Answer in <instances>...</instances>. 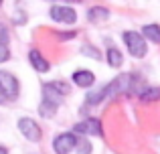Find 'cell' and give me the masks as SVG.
I'll use <instances>...</instances> for the list:
<instances>
[{
  "label": "cell",
  "instance_id": "obj_4",
  "mask_svg": "<svg viewBox=\"0 0 160 154\" xmlns=\"http://www.w3.org/2000/svg\"><path fill=\"white\" fill-rule=\"evenodd\" d=\"M49 14H51V18L55 22H63V24H73L77 20V12L71 6H65V4H55V6H51Z\"/></svg>",
  "mask_w": 160,
  "mask_h": 154
},
{
  "label": "cell",
  "instance_id": "obj_21",
  "mask_svg": "<svg viewBox=\"0 0 160 154\" xmlns=\"http://www.w3.org/2000/svg\"><path fill=\"white\" fill-rule=\"evenodd\" d=\"M4 102H6V97H4V95L0 93V103H4Z\"/></svg>",
  "mask_w": 160,
  "mask_h": 154
},
{
  "label": "cell",
  "instance_id": "obj_3",
  "mask_svg": "<svg viewBox=\"0 0 160 154\" xmlns=\"http://www.w3.org/2000/svg\"><path fill=\"white\" fill-rule=\"evenodd\" d=\"M43 93H45V99L47 102H53V103H61L63 95L69 93V85L67 83H61V81H51L43 87Z\"/></svg>",
  "mask_w": 160,
  "mask_h": 154
},
{
  "label": "cell",
  "instance_id": "obj_23",
  "mask_svg": "<svg viewBox=\"0 0 160 154\" xmlns=\"http://www.w3.org/2000/svg\"><path fill=\"white\" fill-rule=\"evenodd\" d=\"M0 4H2V0H0Z\"/></svg>",
  "mask_w": 160,
  "mask_h": 154
},
{
  "label": "cell",
  "instance_id": "obj_8",
  "mask_svg": "<svg viewBox=\"0 0 160 154\" xmlns=\"http://www.w3.org/2000/svg\"><path fill=\"white\" fill-rule=\"evenodd\" d=\"M73 130L77 132V134H85V136H102V124H99V120L89 118V120L79 122Z\"/></svg>",
  "mask_w": 160,
  "mask_h": 154
},
{
  "label": "cell",
  "instance_id": "obj_5",
  "mask_svg": "<svg viewBox=\"0 0 160 154\" xmlns=\"http://www.w3.org/2000/svg\"><path fill=\"white\" fill-rule=\"evenodd\" d=\"M18 130H20V134L27 140H31V142H39V140L43 138V132H41L39 124L31 118H20L18 120Z\"/></svg>",
  "mask_w": 160,
  "mask_h": 154
},
{
  "label": "cell",
  "instance_id": "obj_2",
  "mask_svg": "<svg viewBox=\"0 0 160 154\" xmlns=\"http://www.w3.org/2000/svg\"><path fill=\"white\" fill-rule=\"evenodd\" d=\"M122 37H124V43H126V47H128L130 55H134V57H144L146 55L148 47H146V41H144V37H142L140 32L126 31Z\"/></svg>",
  "mask_w": 160,
  "mask_h": 154
},
{
  "label": "cell",
  "instance_id": "obj_20",
  "mask_svg": "<svg viewBox=\"0 0 160 154\" xmlns=\"http://www.w3.org/2000/svg\"><path fill=\"white\" fill-rule=\"evenodd\" d=\"M0 154H8V150H6L4 146H0Z\"/></svg>",
  "mask_w": 160,
  "mask_h": 154
},
{
  "label": "cell",
  "instance_id": "obj_7",
  "mask_svg": "<svg viewBox=\"0 0 160 154\" xmlns=\"http://www.w3.org/2000/svg\"><path fill=\"white\" fill-rule=\"evenodd\" d=\"M75 146H77V138H75V134H71V132L59 134L53 142V148H55L57 154H69Z\"/></svg>",
  "mask_w": 160,
  "mask_h": 154
},
{
  "label": "cell",
  "instance_id": "obj_11",
  "mask_svg": "<svg viewBox=\"0 0 160 154\" xmlns=\"http://www.w3.org/2000/svg\"><path fill=\"white\" fill-rule=\"evenodd\" d=\"M87 18L91 20V22H103V20L109 18V10L103 6H91L89 10H87Z\"/></svg>",
  "mask_w": 160,
  "mask_h": 154
},
{
  "label": "cell",
  "instance_id": "obj_17",
  "mask_svg": "<svg viewBox=\"0 0 160 154\" xmlns=\"http://www.w3.org/2000/svg\"><path fill=\"white\" fill-rule=\"evenodd\" d=\"M8 59H10V51H8V47L4 43H0V63H4Z\"/></svg>",
  "mask_w": 160,
  "mask_h": 154
},
{
  "label": "cell",
  "instance_id": "obj_13",
  "mask_svg": "<svg viewBox=\"0 0 160 154\" xmlns=\"http://www.w3.org/2000/svg\"><path fill=\"white\" fill-rule=\"evenodd\" d=\"M142 32L152 43H160V24H146V27H142Z\"/></svg>",
  "mask_w": 160,
  "mask_h": 154
},
{
  "label": "cell",
  "instance_id": "obj_12",
  "mask_svg": "<svg viewBox=\"0 0 160 154\" xmlns=\"http://www.w3.org/2000/svg\"><path fill=\"white\" fill-rule=\"evenodd\" d=\"M106 57H108V65H109V67H113V69L122 67V63H124V57H122V53L118 51L116 47H109L108 53H106Z\"/></svg>",
  "mask_w": 160,
  "mask_h": 154
},
{
  "label": "cell",
  "instance_id": "obj_15",
  "mask_svg": "<svg viewBox=\"0 0 160 154\" xmlns=\"http://www.w3.org/2000/svg\"><path fill=\"white\" fill-rule=\"evenodd\" d=\"M140 99L142 102H156V99H160V87H148V89H144Z\"/></svg>",
  "mask_w": 160,
  "mask_h": 154
},
{
  "label": "cell",
  "instance_id": "obj_22",
  "mask_svg": "<svg viewBox=\"0 0 160 154\" xmlns=\"http://www.w3.org/2000/svg\"><path fill=\"white\" fill-rule=\"evenodd\" d=\"M69 2H81V0H69Z\"/></svg>",
  "mask_w": 160,
  "mask_h": 154
},
{
  "label": "cell",
  "instance_id": "obj_6",
  "mask_svg": "<svg viewBox=\"0 0 160 154\" xmlns=\"http://www.w3.org/2000/svg\"><path fill=\"white\" fill-rule=\"evenodd\" d=\"M0 93L6 99L18 97V81L14 79V75H10L6 71H0Z\"/></svg>",
  "mask_w": 160,
  "mask_h": 154
},
{
  "label": "cell",
  "instance_id": "obj_10",
  "mask_svg": "<svg viewBox=\"0 0 160 154\" xmlns=\"http://www.w3.org/2000/svg\"><path fill=\"white\" fill-rule=\"evenodd\" d=\"M95 81V75L91 71H87V69H79V71L73 73V83L79 87H91Z\"/></svg>",
  "mask_w": 160,
  "mask_h": 154
},
{
  "label": "cell",
  "instance_id": "obj_1",
  "mask_svg": "<svg viewBox=\"0 0 160 154\" xmlns=\"http://www.w3.org/2000/svg\"><path fill=\"white\" fill-rule=\"evenodd\" d=\"M132 83H134V75H128V73L118 75L109 85H106L102 89V95L103 97H116V95H120V93H128Z\"/></svg>",
  "mask_w": 160,
  "mask_h": 154
},
{
  "label": "cell",
  "instance_id": "obj_16",
  "mask_svg": "<svg viewBox=\"0 0 160 154\" xmlns=\"http://www.w3.org/2000/svg\"><path fill=\"white\" fill-rule=\"evenodd\" d=\"M75 148H77V154H89L91 152V142H87L85 138H79Z\"/></svg>",
  "mask_w": 160,
  "mask_h": 154
},
{
  "label": "cell",
  "instance_id": "obj_19",
  "mask_svg": "<svg viewBox=\"0 0 160 154\" xmlns=\"http://www.w3.org/2000/svg\"><path fill=\"white\" fill-rule=\"evenodd\" d=\"M0 39H2V43H6V39H8V37H6V31H4L2 24H0Z\"/></svg>",
  "mask_w": 160,
  "mask_h": 154
},
{
  "label": "cell",
  "instance_id": "obj_18",
  "mask_svg": "<svg viewBox=\"0 0 160 154\" xmlns=\"http://www.w3.org/2000/svg\"><path fill=\"white\" fill-rule=\"evenodd\" d=\"M81 53H85V55L93 57V59H99V51H98V49H89V47H83V51H81Z\"/></svg>",
  "mask_w": 160,
  "mask_h": 154
},
{
  "label": "cell",
  "instance_id": "obj_14",
  "mask_svg": "<svg viewBox=\"0 0 160 154\" xmlns=\"http://www.w3.org/2000/svg\"><path fill=\"white\" fill-rule=\"evenodd\" d=\"M39 114L43 116V118H53V116L57 114V103H53V102H47V99H43V103L39 106Z\"/></svg>",
  "mask_w": 160,
  "mask_h": 154
},
{
  "label": "cell",
  "instance_id": "obj_9",
  "mask_svg": "<svg viewBox=\"0 0 160 154\" xmlns=\"http://www.w3.org/2000/svg\"><path fill=\"white\" fill-rule=\"evenodd\" d=\"M28 61H31V65H32V67H35L39 73H47L49 69H51L49 61H45V57L41 55L37 49H31V53H28Z\"/></svg>",
  "mask_w": 160,
  "mask_h": 154
}]
</instances>
